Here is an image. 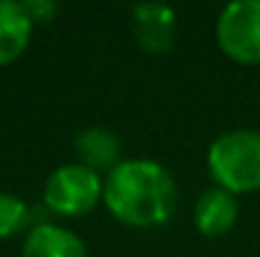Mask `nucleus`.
<instances>
[{
	"mask_svg": "<svg viewBox=\"0 0 260 257\" xmlns=\"http://www.w3.org/2000/svg\"><path fill=\"white\" fill-rule=\"evenodd\" d=\"M23 8L36 25V23H51L61 5L56 0H23Z\"/></svg>",
	"mask_w": 260,
	"mask_h": 257,
	"instance_id": "11",
	"label": "nucleus"
},
{
	"mask_svg": "<svg viewBox=\"0 0 260 257\" xmlns=\"http://www.w3.org/2000/svg\"><path fill=\"white\" fill-rule=\"evenodd\" d=\"M132 30L144 53H167L177 35V13L165 3H137L132 8Z\"/></svg>",
	"mask_w": 260,
	"mask_h": 257,
	"instance_id": "5",
	"label": "nucleus"
},
{
	"mask_svg": "<svg viewBox=\"0 0 260 257\" xmlns=\"http://www.w3.org/2000/svg\"><path fill=\"white\" fill-rule=\"evenodd\" d=\"M104 199L101 174L84 164H63L48 174L43 184V204L61 217H81Z\"/></svg>",
	"mask_w": 260,
	"mask_h": 257,
	"instance_id": "3",
	"label": "nucleus"
},
{
	"mask_svg": "<svg viewBox=\"0 0 260 257\" xmlns=\"http://www.w3.org/2000/svg\"><path fill=\"white\" fill-rule=\"evenodd\" d=\"M30 222V209L28 204L10 192H0V240L15 237L23 232V227Z\"/></svg>",
	"mask_w": 260,
	"mask_h": 257,
	"instance_id": "10",
	"label": "nucleus"
},
{
	"mask_svg": "<svg viewBox=\"0 0 260 257\" xmlns=\"http://www.w3.org/2000/svg\"><path fill=\"white\" fill-rule=\"evenodd\" d=\"M220 51L243 66H260V0H233L215 25Z\"/></svg>",
	"mask_w": 260,
	"mask_h": 257,
	"instance_id": "4",
	"label": "nucleus"
},
{
	"mask_svg": "<svg viewBox=\"0 0 260 257\" xmlns=\"http://www.w3.org/2000/svg\"><path fill=\"white\" fill-rule=\"evenodd\" d=\"M104 204L126 227H162L177 209L174 176L154 159H124L104 179Z\"/></svg>",
	"mask_w": 260,
	"mask_h": 257,
	"instance_id": "1",
	"label": "nucleus"
},
{
	"mask_svg": "<svg viewBox=\"0 0 260 257\" xmlns=\"http://www.w3.org/2000/svg\"><path fill=\"white\" fill-rule=\"evenodd\" d=\"M207 169L212 181L230 194H250L260 189V131L230 129L207 149Z\"/></svg>",
	"mask_w": 260,
	"mask_h": 257,
	"instance_id": "2",
	"label": "nucleus"
},
{
	"mask_svg": "<svg viewBox=\"0 0 260 257\" xmlns=\"http://www.w3.org/2000/svg\"><path fill=\"white\" fill-rule=\"evenodd\" d=\"M238 217H240L238 197L220 187L202 192L194 204V227L205 237H220V235L230 232L235 227Z\"/></svg>",
	"mask_w": 260,
	"mask_h": 257,
	"instance_id": "6",
	"label": "nucleus"
},
{
	"mask_svg": "<svg viewBox=\"0 0 260 257\" xmlns=\"http://www.w3.org/2000/svg\"><path fill=\"white\" fill-rule=\"evenodd\" d=\"M74 152L79 157V164L93 171H109L121 164V144L119 136L104 126H88L76 134Z\"/></svg>",
	"mask_w": 260,
	"mask_h": 257,
	"instance_id": "8",
	"label": "nucleus"
},
{
	"mask_svg": "<svg viewBox=\"0 0 260 257\" xmlns=\"http://www.w3.org/2000/svg\"><path fill=\"white\" fill-rule=\"evenodd\" d=\"M23 257H88L84 240L71 232L69 227L53 225V222H38L25 242H23Z\"/></svg>",
	"mask_w": 260,
	"mask_h": 257,
	"instance_id": "7",
	"label": "nucleus"
},
{
	"mask_svg": "<svg viewBox=\"0 0 260 257\" xmlns=\"http://www.w3.org/2000/svg\"><path fill=\"white\" fill-rule=\"evenodd\" d=\"M33 35V20L28 18L23 3L0 0V66L18 61Z\"/></svg>",
	"mask_w": 260,
	"mask_h": 257,
	"instance_id": "9",
	"label": "nucleus"
}]
</instances>
